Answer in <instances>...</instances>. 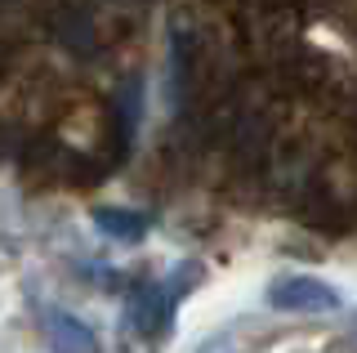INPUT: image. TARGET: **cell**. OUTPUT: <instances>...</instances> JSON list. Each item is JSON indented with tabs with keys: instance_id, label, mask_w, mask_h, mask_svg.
Wrapping results in <instances>:
<instances>
[{
	"instance_id": "obj_1",
	"label": "cell",
	"mask_w": 357,
	"mask_h": 353,
	"mask_svg": "<svg viewBox=\"0 0 357 353\" xmlns=\"http://www.w3.org/2000/svg\"><path fill=\"white\" fill-rule=\"evenodd\" d=\"M273 304L290 308V313H321V308H335V291L317 278H286L273 286Z\"/></svg>"
},
{
	"instance_id": "obj_2",
	"label": "cell",
	"mask_w": 357,
	"mask_h": 353,
	"mask_svg": "<svg viewBox=\"0 0 357 353\" xmlns=\"http://www.w3.org/2000/svg\"><path fill=\"white\" fill-rule=\"evenodd\" d=\"M45 336H50V345L59 353H98V340L72 313H45Z\"/></svg>"
},
{
	"instance_id": "obj_4",
	"label": "cell",
	"mask_w": 357,
	"mask_h": 353,
	"mask_svg": "<svg viewBox=\"0 0 357 353\" xmlns=\"http://www.w3.org/2000/svg\"><path fill=\"white\" fill-rule=\"evenodd\" d=\"M98 228H103L107 237H121V241H139L143 237V219L134 211H98Z\"/></svg>"
},
{
	"instance_id": "obj_3",
	"label": "cell",
	"mask_w": 357,
	"mask_h": 353,
	"mask_svg": "<svg viewBox=\"0 0 357 353\" xmlns=\"http://www.w3.org/2000/svg\"><path fill=\"white\" fill-rule=\"evenodd\" d=\"M170 322V300H165L156 286H143L139 295H134V326L148 336V331H161Z\"/></svg>"
}]
</instances>
